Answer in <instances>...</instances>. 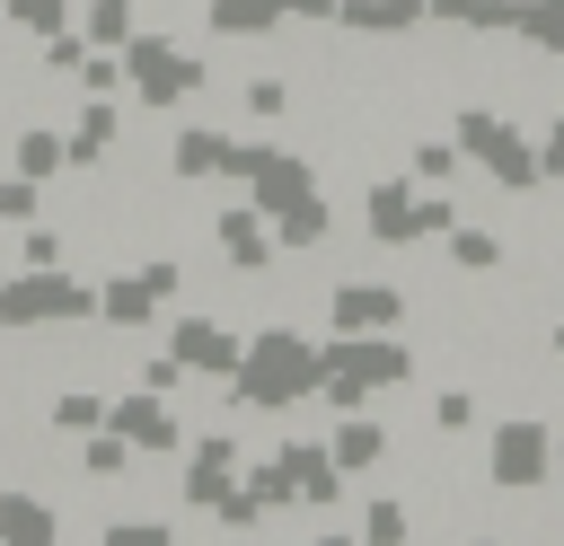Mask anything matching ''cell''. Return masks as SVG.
I'll return each mask as SVG.
<instances>
[{"instance_id": "277c9868", "label": "cell", "mask_w": 564, "mask_h": 546, "mask_svg": "<svg viewBox=\"0 0 564 546\" xmlns=\"http://www.w3.org/2000/svg\"><path fill=\"white\" fill-rule=\"evenodd\" d=\"M176 352H185L194 370H229V352H238V343H229V335H212V326H185V335H176Z\"/></svg>"}, {"instance_id": "3957f363", "label": "cell", "mask_w": 564, "mask_h": 546, "mask_svg": "<svg viewBox=\"0 0 564 546\" xmlns=\"http://www.w3.org/2000/svg\"><path fill=\"white\" fill-rule=\"evenodd\" d=\"M115 432H123L132 449H167V414H159V405H115Z\"/></svg>"}, {"instance_id": "8992f818", "label": "cell", "mask_w": 564, "mask_h": 546, "mask_svg": "<svg viewBox=\"0 0 564 546\" xmlns=\"http://www.w3.org/2000/svg\"><path fill=\"white\" fill-rule=\"evenodd\" d=\"M335 458H344V467H361V458H379V432H370V423H344V440H335Z\"/></svg>"}, {"instance_id": "5b68a950", "label": "cell", "mask_w": 564, "mask_h": 546, "mask_svg": "<svg viewBox=\"0 0 564 546\" xmlns=\"http://www.w3.org/2000/svg\"><path fill=\"white\" fill-rule=\"evenodd\" d=\"M18 159H26V176H53V167H62V141H53V132H26Z\"/></svg>"}, {"instance_id": "6da1fadb", "label": "cell", "mask_w": 564, "mask_h": 546, "mask_svg": "<svg viewBox=\"0 0 564 546\" xmlns=\"http://www.w3.org/2000/svg\"><path fill=\"white\" fill-rule=\"evenodd\" d=\"M467 150H476L485 167H502V176H529V159H520V132H511V123H485V114H467Z\"/></svg>"}, {"instance_id": "ba28073f", "label": "cell", "mask_w": 564, "mask_h": 546, "mask_svg": "<svg viewBox=\"0 0 564 546\" xmlns=\"http://www.w3.org/2000/svg\"><path fill=\"white\" fill-rule=\"evenodd\" d=\"M546 167H564V123H555V132H546Z\"/></svg>"}, {"instance_id": "52a82bcc", "label": "cell", "mask_w": 564, "mask_h": 546, "mask_svg": "<svg viewBox=\"0 0 564 546\" xmlns=\"http://www.w3.org/2000/svg\"><path fill=\"white\" fill-rule=\"evenodd\" d=\"M529 26H538V35H546V44H564V0H546V9H538V18H529Z\"/></svg>"}, {"instance_id": "7a4b0ae2", "label": "cell", "mask_w": 564, "mask_h": 546, "mask_svg": "<svg viewBox=\"0 0 564 546\" xmlns=\"http://www.w3.org/2000/svg\"><path fill=\"white\" fill-rule=\"evenodd\" d=\"M494 467H502V484H529L538 476V423H511V440L494 449Z\"/></svg>"}]
</instances>
